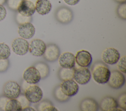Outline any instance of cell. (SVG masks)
<instances>
[{"instance_id": "6da1fadb", "label": "cell", "mask_w": 126, "mask_h": 111, "mask_svg": "<svg viewBox=\"0 0 126 111\" xmlns=\"http://www.w3.org/2000/svg\"><path fill=\"white\" fill-rule=\"evenodd\" d=\"M92 73L93 79L98 84H104L109 80L111 71L104 63L99 61L94 64Z\"/></svg>"}, {"instance_id": "7a4b0ae2", "label": "cell", "mask_w": 126, "mask_h": 111, "mask_svg": "<svg viewBox=\"0 0 126 111\" xmlns=\"http://www.w3.org/2000/svg\"><path fill=\"white\" fill-rule=\"evenodd\" d=\"M2 91L3 95L8 99H16L21 94V89L15 81H9L4 84Z\"/></svg>"}, {"instance_id": "3957f363", "label": "cell", "mask_w": 126, "mask_h": 111, "mask_svg": "<svg viewBox=\"0 0 126 111\" xmlns=\"http://www.w3.org/2000/svg\"><path fill=\"white\" fill-rule=\"evenodd\" d=\"M91 73L87 67H74L73 79L81 85L87 84L91 80Z\"/></svg>"}, {"instance_id": "277c9868", "label": "cell", "mask_w": 126, "mask_h": 111, "mask_svg": "<svg viewBox=\"0 0 126 111\" xmlns=\"http://www.w3.org/2000/svg\"><path fill=\"white\" fill-rule=\"evenodd\" d=\"M24 95L30 103L39 102L43 96V92L41 88L37 85L29 86L24 91Z\"/></svg>"}, {"instance_id": "5b68a950", "label": "cell", "mask_w": 126, "mask_h": 111, "mask_svg": "<svg viewBox=\"0 0 126 111\" xmlns=\"http://www.w3.org/2000/svg\"><path fill=\"white\" fill-rule=\"evenodd\" d=\"M126 81L124 75L118 70H113L111 71L108 81V85L112 89H118L121 88Z\"/></svg>"}, {"instance_id": "8992f818", "label": "cell", "mask_w": 126, "mask_h": 111, "mask_svg": "<svg viewBox=\"0 0 126 111\" xmlns=\"http://www.w3.org/2000/svg\"><path fill=\"white\" fill-rule=\"evenodd\" d=\"M60 86L64 94L69 97L76 94L79 89L78 84L73 79L62 81Z\"/></svg>"}, {"instance_id": "52a82bcc", "label": "cell", "mask_w": 126, "mask_h": 111, "mask_svg": "<svg viewBox=\"0 0 126 111\" xmlns=\"http://www.w3.org/2000/svg\"><path fill=\"white\" fill-rule=\"evenodd\" d=\"M120 57L118 50L113 47L107 48L102 53V61L108 65H114L117 63Z\"/></svg>"}, {"instance_id": "ba28073f", "label": "cell", "mask_w": 126, "mask_h": 111, "mask_svg": "<svg viewBox=\"0 0 126 111\" xmlns=\"http://www.w3.org/2000/svg\"><path fill=\"white\" fill-rule=\"evenodd\" d=\"M11 46L13 51L16 54L24 55L29 51V44L26 39L17 38L13 40Z\"/></svg>"}, {"instance_id": "9c48e42d", "label": "cell", "mask_w": 126, "mask_h": 111, "mask_svg": "<svg viewBox=\"0 0 126 111\" xmlns=\"http://www.w3.org/2000/svg\"><path fill=\"white\" fill-rule=\"evenodd\" d=\"M23 79L29 84H35L38 83L41 77L39 72L34 67H30L24 71L23 74Z\"/></svg>"}, {"instance_id": "30bf717a", "label": "cell", "mask_w": 126, "mask_h": 111, "mask_svg": "<svg viewBox=\"0 0 126 111\" xmlns=\"http://www.w3.org/2000/svg\"><path fill=\"white\" fill-rule=\"evenodd\" d=\"M46 45L41 40L36 39L32 40L29 44V51L35 56H41L43 55L46 49Z\"/></svg>"}, {"instance_id": "8fae6325", "label": "cell", "mask_w": 126, "mask_h": 111, "mask_svg": "<svg viewBox=\"0 0 126 111\" xmlns=\"http://www.w3.org/2000/svg\"><path fill=\"white\" fill-rule=\"evenodd\" d=\"M55 17L60 23L66 24L72 21L73 14L69 8L66 7H61L57 10Z\"/></svg>"}, {"instance_id": "7c38bea8", "label": "cell", "mask_w": 126, "mask_h": 111, "mask_svg": "<svg viewBox=\"0 0 126 111\" xmlns=\"http://www.w3.org/2000/svg\"><path fill=\"white\" fill-rule=\"evenodd\" d=\"M75 63L79 67H89L92 64V57L90 53L85 50L78 51L75 56Z\"/></svg>"}, {"instance_id": "4fadbf2b", "label": "cell", "mask_w": 126, "mask_h": 111, "mask_svg": "<svg viewBox=\"0 0 126 111\" xmlns=\"http://www.w3.org/2000/svg\"><path fill=\"white\" fill-rule=\"evenodd\" d=\"M60 55V50L58 46L56 44H51L46 46L43 56L47 61L54 62L59 58Z\"/></svg>"}, {"instance_id": "5bb4252c", "label": "cell", "mask_w": 126, "mask_h": 111, "mask_svg": "<svg viewBox=\"0 0 126 111\" xmlns=\"http://www.w3.org/2000/svg\"><path fill=\"white\" fill-rule=\"evenodd\" d=\"M17 10L19 14L23 16L31 17L35 11V5L32 1L29 0H22Z\"/></svg>"}, {"instance_id": "9a60e30c", "label": "cell", "mask_w": 126, "mask_h": 111, "mask_svg": "<svg viewBox=\"0 0 126 111\" xmlns=\"http://www.w3.org/2000/svg\"><path fill=\"white\" fill-rule=\"evenodd\" d=\"M59 63L62 67L71 68L75 67V56L71 52H64L59 57Z\"/></svg>"}, {"instance_id": "2e32d148", "label": "cell", "mask_w": 126, "mask_h": 111, "mask_svg": "<svg viewBox=\"0 0 126 111\" xmlns=\"http://www.w3.org/2000/svg\"><path fill=\"white\" fill-rule=\"evenodd\" d=\"M101 110L104 111H115L120 110L118 109V104L117 100L111 96H105L103 98L99 104Z\"/></svg>"}, {"instance_id": "e0dca14e", "label": "cell", "mask_w": 126, "mask_h": 111, "mask_svg": "<svg viewBox=\"0 0 126 111\" xmlns=\"http://www.w3.org/2000/svg\"><path fill=\"white\" fill-rule=\"evenodd\" d=\"M35 28L30 22L20 24L18 27V34L20 36L25 39L32 38L35 33Z\"/></svg>"}, {"instance_id": "ac0fdd59", "label": "cell", "mask_w": 126, "mask_h": 111, "mask_svg": "<svg viewBox=\"0 0 126 111\" xmlns=\"http://www.w3.org/2000/svg\"><path fill=\"white\" fill-rule=\"evenodd\" d=\"M79 108L83 111H96L98 110L99 105L94 99L87 97L81 101Z\"/></svg>"}, {"instance_id": "d6986e66", "label": "cell", "mask_w": 126, "mask_h": 111, "mask_svg": "<svg viewBox=\"0 0 126 111\" xmlns=\"http://www.w3.org/2000/svg\"><path fill=\"white\" fill-rule=\"evenodd\" d=\"M35 8L39 14L44 15L50 12L52 9V5L49 0H37Z\"/></svg>"}, {"instance_id": "ffe728a7", "label": "cell", "mask_w": 126, "mask_h": 111, "mask_svg": "<svg viewBox=\"0 0 126 111\" xmlns=\"http://www.w3.org/2000/svg\"><path fill=\"white\" fill-rule=\"evenodd\" d=\"M74 67L66 68L61 67L58 71V77L59 79L62 81L73 79Z\"/></svg>"}, {"instance_id": "44dd1931", "label": "cell", "mask_w": 126, "mask_h": 111, "mask_svg": "<svg viewBox=\"0 0 126 111\" xmlns=\"http://www.w3.org/2000/svg\"><path fill=\"white\" fill-rule=\"evenodd\" d=\"M5 111H21L22 108L19 101L17 99H10L7 102Z\"/></svg>"}, {"instance_id": "7402d4cb", "label": "cell", "mask_w": 126, "mask_h": 111, "mask_svg": "<svg viewBox=\"0 0 126 111\" xmlns=\"http://www.w3.org/2000/svg\"><path fill=\"white\" fill-rule=\"evenodd\" d=\"M36 109L39 111H57L52 103L48 100H44L40 102L36 106Z\"/></svg>"}, {"instance_id": "603a6c76", "label": "cell", "mask_w": 126, "mask_h": 111, "mask_svg": "<svg viewBox=\"0 0 126 111\" xmlns=\"http://www.w3.org/2000/svg\"><path fill=\"white\" fill-rule=\"evenodd\" d=\"M39 72L41 79H44L47 77L49 74V67L48 65L45 63L39 62L36 63L34 66Z\"/></svg>"}, {"instance_id": "cb8c5ba5", "label": "cell", "mask_w": 126, "mask_h": 111, "mask_svg": "<svg viewBox=\"0 0 126 111\" xmlns=\"http://www.w3.org/2000/svg\"><path fill=\"white\" fill-rule=\"evenodd\" d=\"M53 96L55 99L60 102H64L68 101L69 97L67 96L62 91L60 85L57 86L53 90Z\"/></svg>"}, {"instance_id": "d4e9b609", "label": "cell", "mask_w": 126, "mask_h": 111, "mask_svg": "<svg viewBox=\"0 0 126 111\" xmlns=\"http://www.w3.org/2000/svg\"><path fill=\"white\" fill-rule=\"evenodd\" d=\"M10 49L7 44L5 43H0V59H5L10 55Z\"/></svg>"}, {"instance_id": "484cf974", "label": "cell", "mask_w": 126, "mask_h": 111, "mask_svg": "<svg viewBox=\"0 0 126 111\" xmlns=\"http://www.w3.org/2000/svg\"><path fill=\"white\" fill-rule=\"evenodd\" d=\"M117 13L118 16L122 19H126V3H120L117 7Z\"/></svg>"}, {"instance_id": "4316f807", "label": "cell", "mask_w": 126, "mask_h": 111, "mask_svg": "<svg viewBox=\"0 0 126 111\" xmlns=\"http://www.w3.org/2000/svg\"><path fill=\"white\" fill-rule=\"evenodd\" d=\"M118 104V107H119L122 110H126V92H123L121 93L118 97L117 100Z\"/></svg>"}, {"instance_id": "83f0119b", "label": "cell", "mask_w": 126, "mask_h": 111, "mask_svg": "<svg viewBox=\"0 0 126 111\" xmlns=\"http://www.w3.org/2000/svg\"><path fill=\"white\" fill-rule=\"evenodd\" d=\"M117 67L118 70L121 71L123 73H126V56L124 55L122 57H120L118 61L116 63Z\"/></svg>"}, {"instance_id": "f1b7e54d", "label": "cell", "mask_w": 126, "mask_h": 111, "mask_svg": "<svg viewBox=\"0 0 126 111\" xmlns=\"http://www.w3.org/2000/svg\"><path fill=\"white\" fill-rule=\"evenodd\" d=\"M31 20V17H26L23 16L19 14L18 12L16 15V21L20 25L25 22H30Z\"/></svg>"}, {"instance_id": "f546056e", "label": "cell", "mask_w": 126, "mask_h": 111, "mask_svg": "<svg viewBox=\"0 0 126 111\" xmlns=\"http://www.w3.org/2000/svg\"><path fill=\"white\" fill-rule=\"evenodd\" d=\"M22 0H7V5L9 8L15 11L17 10L18 7Z\"/></svg>"}, {"instance_id": "4dcf8cb0", "label": "cell", "mask_w": 126, "mask_h": 111, "mask_svg": "<svg viewBox=\"0 0 126 111\" xmlns=\"http://www.w3.org/2000/svg\"><path fill=\"white\" fill-rule=\"evenodd\" d=\"M20 103L22 109H24L27 107L30 106V102L28 101V100L27 99L25 95L21 94L19 95V96L16 98Z\"/></svg>"}, {"instance_id": "1f68e13d", "label": "cell", "mask_w": 126, "mask_h": 111, "mask_svg": "<svg viewBox=\"0 0 126 111\" xmlns=\"http://www.w3.org/2000/svg\"><path fill=\"white\" fill-rule=\"evenodd\" d=\"M9 66V62L7 59H0V72L6 71Z\"/></svg>"}, {"instance_id": "d6a6232c", "label": "cell", "mask_w": 126, "mask_h": 111, "mask_svg": "<svg viewBox=\"0 0 126 111\" xmlns=\"http://www.w3.org/2000/svg\"><path fill=\"white\" fill-rule=\"evenodd\" d=\"M9 99L5 97L4 95H1L0 96V110L2 111H5V107L7 102Z\"/></svg>"}, {"instance_id": "836d02e7", "label": "cell", "mask_w": 126, "mask_h": 111, "mask_svg": "<svg viewBox=\"0 0 126 111\" xmlns=\"http://www.w3.org/2000/svg\"><path fill=\"white\" fill-rule=\"evenodd\" d=\"M6 15V9L2 5H0V21H2Z\"/></svg>"}, {"instance_id": "e575fe53", "label": "cell", "mask_w": 126, "mask_h": 111, "mask_svg": "<svg viewBox=\"0 0 126 111\" xmlns=\"http://www.w3.org/2000/svg\"><path fill=\"white\" fill-rule=\"evenodd\" d=\"M68 5H74L77 4L80 0H63Z\"/></svg>"}, {"instance_id": "d590c367", "label": "cell", "mask_w": 126, "mask_h": 111, "mask_svg": "<svg viewBox=\"0 0 126 111\" xmlns=\"http://www.w3.org/2000/svg\"><path fill=\"white\" fill-rule=\"evenodd\" d=\"M22 111H35L33 108L30 107L29 106L27 107L24 109H22Z\"/></svg>"}, {"instance_id": "8d00e7d4", "label": "cell", "mask_w": 126, "mask_h": 111, "mask_svg": "<svg viewBox=\"0 0 126 111\" xmlns=\"http://www.w3.org/2000/svg\"><path fill=\"white\" fill-rule=\"evenodd\" d=\"M115 0L120 3H125V2H126V0Z\"/></svg>"}, {"instance_id": "74e56055", "label": "cell", "mask_w": 126, "mask_h": 111, "mask_svg": "<svg viewBox=\"0 0 126 111\" xmlns=\"http://www.w3.org/2000/svg\"><path fill=\"white\" fill-rule=\"evenodd\" d=\"M7 0H0V5H3L6 2Z\"/></svg>"}]
</instances>
